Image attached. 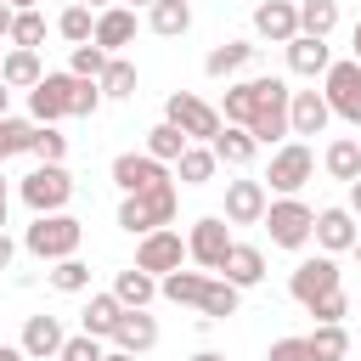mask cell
Returning <instances> with one entry per match:
<instances>
[{
  "label": "cell",
  "instance_id": "e575fe53",
  "mask_svg": "<svg viewBox=\"0 0 361 361\" xmlns=\"http://www.w3.org/2000/svg\"><path fill=\"white\" fill-rule=\"evenodd\" d=\"M186 147H192V141H186V135H180V130L169 124V118L147 130V152H152L158 164H180V152H186Z\"/></svg>",
  "mask_w": 361,
  "mask_h": 361
},
{
  "label": "cell",
  "instance_id": "ac0fdd59",
  "mask_svg": "<svg viewBox=\"0 0 361 361\" xmlns=\"http://www.w3.org/2000/svg\"><path fill=\"white\" fill-rule=\"evenodd\" d=\"M130 39H135V11H130V6H107V11L96 17V45H102L107 56H118Z\"/></svg>",
  "mask_w": 361,
  "mask_h": 361
},
{
  "label": "cell",
  "instance_id": "f5cc1de1",
  "mask_svg": "<svg viewBox=\"0 0 361 361\" xmlns=\"http://www.w3.org/2000/svg\"><path fill=\"white\" fill-rule=\"evenodd\" d=\"M0 237H6V175H0Z\"/></svg>",
  "mask_w": 361,
  "mask_h": 361
},
{
  "label": "cell",
  "instance_id": "9a60e30c",
  "mask_svg": "<svg viewBox=\"0 0 361 361\" xmlns=\"http://www.w3.org/2000/svg\"><path fill=\"white\" fill-rule=\"evenodd\" d=\"M254 34L259 39H276V45L299 39V6L293 0H259L254 6Z\"/></svg>",
  "mask_w": 361,
  "mask_h": 361
},
{
  "label": "cell",
  "instance_id": "30bf717a",
  "mask_svg": "<svg viewBox=\"0 0 361 361\" xmlns=\"http://www.w3.org/2000/svg\"><path fill=\"white\" fill-rule=\"evenodd\" d=\"M344 282H338V265H333V254H316V259H299L293 265V276H288V293L310 310L316 299H327V293H338Z\"/></svg>",
  "mask_w": 361,
  "mask_h": 361
},
{
  "label": "cell",
  "instance_id": "8fae6325",
  "mask_svg": "<svg viewBox=\"0 0 361 361\" xmlns=\"http://www.w3.org/2000/svg\"><path fill=\"white\" fill-rule=\"evenodd\" d=\"M316 175V158H310V147L305 141H288V147H276L271 152V192H282V197H299V186Z\"/></svg>",
  "mask_w": 361,
  "mask_h": 361
},
{
  "label": "cell",
  "instance_id": "d6a6232c",
  "mask_svg": "<svg viewBox=\"0 0 361 361\" xmlns=\"http://www.w3.org/2000/svg\"><path fill=\"white\" fill-rule=\"evenodd\" d=\"M338 28V0H299V34L327 39Z\"/></svg>",
  "mask_w": 361,
  "mask_h": 361
},
{
  "label": "cell",
  "instance_id": "6da1fadb",
  "mask_svg": "<svg viewBox=\"0 0 361 361\" xmlns=\"http://www.w3.org/2000/svg\"><path fill=\"white\" fill-rule=\"evenodd\" d=\"M79 243H85V226L73 220V214H34V226L23 231V248L34 254V259H73L79 254Z\"/></svg>",
  "mask_w": 361,
  "mask_h": 361
},
{
  "label": "cell",
  "instance_id": "52a82bcc",
  "mask_svg": "<svg viewBox=\"0 0 361 361\" xmlns=\"http://www.w3.org/2000/svg\"><path fill=\"white\" fill-rule=\"evenodd\" d=\"M322 96H327V107H333L344 124L361 130V62H355V56H350V62H333V68L322 73Z\"/></svg>",
  "mask_w": 361,
  "mask_h": 361
},
{
  "label": "cell",
  "instance_id": "94428289",
  "mask_svg": "<svg viewBox=\"0 0 361 361\" xmlns=\"http://www.w3.org/2000/svg\"><path fill=\"white\" fill-rule=\"evenodd\" d=\"M79 6H102V11H107V6H113V0H79Z\"/></svg>",
  "mask_w": 361,
  "mask_h": 361
},
{
  "label": "cell",
  "instance_id": "4dcf8cb0",
  "mask_svg": "<svg viewBox=\"0 0 361 361\" xmlns=\"http://www.w3.org/2000/svg\"><path fill=\"white\" fill-rule=\"evenodd\" d=\"M147 28L164 34V39H180V34L192 28V6H186V0H158V6L147 11Z\"/></svg>",
  "mask_w": 361,
  "mask_h": 361
},
{
  "label": "cell",
  "instance_id": "b9f144b4",
  "mask_svg": "<svg viewBox=\"0 0 361 361\" xmlns=\"http://www.w3.org/2000/svg\"><path fill=\"white\" fill-rule=\"evenodd\" d=\"M51 288H56V293H85V288H90V265H85V259H56Z\"/></svg>",
  "mask_w": 361,
  "mask_h": 361
},
{
  "label": "cell",
  "instance_id": "e0dca14e",
  "mask_svg": "<svg viewBox=\"0 0 361 361\" xmlns=\"http://www.w3.org/2000/svg\"><path fill=\"white\" fill-rule=\"evenodd\" d=\"M62 344H68V333H62L56 316H28L23 322V355L28 361H51V355H62Z\"/></svg>",
  "mask_w": 361,
  "mask_h": 361
},
{
  "label": "cell",
  "instance_id": "cb8c5ba5",
  "mask_svg": "<svg viewBox=\"0 0 361 361\" xmlns=\"http://www.w3.org/2000/svg\"><path fill=\"white\" fill-rule=\"evenodd\" d=\"M254 62V45L248 39H226V45H214L209 56H203V73L209 79H231V73H243Z\"/></svg>",
  "mask_w": 361,
  "mask_h": 361
},
{
  "label": "cell",
  "instance_id": "ffe728a7",
  "mask_svg": "<svg viewBox=\"0 0 361 361\" xmlns=\"http://www.w3.org/2000/svg\"><path fill=\"white\" fill-rule=\"evenodd\" d=\"M158 344V322L147 316V310H124V322H118V333H113V350H124V355H147Z\"/></svg>",
  "mask_w": 361,
  "mask_h": 361
},
{
  "label": "cell",
  "instance_id": "bcb514c9",
  "mask_svg": "<svg viewBox=\"0 0 361 361\" xmlns=\"http://www.w3.org/2000/svg\"><path fill=\"white\" fill-rule=\"evenodd\" d=\"M107 350H102V338H90V333H79V338H68L62 344V355L56 361H102Z\"/></svg>",
  "mask_w": 361,
  "mask_h": 361
},
{
  "label": "cell",
  "instance_id": "9f6ffc18",
  "mask_svg": "<svg viewBox=\"0 0 361 361\" xmlns=\"http://www.w3.org/2000/svg\"><path fill=\"white\" fill-rule=\"evenodd\" d=\"M102 361H135V355H124V350H107V355H102Z\"/></svg>",
  "mask_w": 361,
  "mask_h": 361
},
{
  "label": "cell",
  "instance_id": "3957f363",
  "mask_svg": "<svg viewBox=\"0 0 361 361\" xmlns=\"http://www.w3.org/2000/svg\"><path fill=\"white\" fill-rule=\"evenodd\" d=\"M169 220H175V186L135 192V197H124V203H118V226H124L130 237H152V231H164Z\"/></svg>",
  "mask_w": 361,
  "mask_h": 361
},
{
  "label": "cell",
  "instance_id": "be15d7a7",
  "mask_svg": "<svg viewBox=\"0 0 361 361\" xmlns=\"http://www.w3.org/2000/svg\"><path fill=\"white\" fill-rule=\"evenodd\" d=\"M0 62H6V51H0Z\"/></svg>",
  "mask_w": 361,
  "mask_h": 361
},
{
  "label": "cell",
  "instance_id": "7dc6e473",
  "mask_svg": "<svg viewBox=\"0 0 361 361\" xmlns=\"http://www.w3.org/2000/svg\"><path fill=\"white\" fill-rule=\"evenodd\" d=\"M265 361H316V350H310V338H276Z\"/></svg>",
  "mask_w": 361,
  "mask_h": 361
},
{
  "label": "cell",
  "instance_id": "6125c7cd",
  "mask_svg": "<svg viewBox=\"0 0 361 361\" xmlns=\"http://www.w3.org/2000/svg\"><path fill=\"white\" fill-rule=\"evenodd\" d=\"M355 254H361V237H355Z\"/></svg>",
  "mask_w": 361,
  "mask_h": 361
},
{
  "label": "cell",
  "instance_id": "816d5d0a",
  "mask_svg": "<svg viewBox=\"0 0 361 361\" xmlns=\"http://www.w3.org/2000/svg\"><path fill=\"white\" fill-rule=\"evenodd\" d=\"M0 361H28V355H23V344H0Z\"/></svg>",
  "mask_w": 361,
  "mask_h": 361
},
{
  "label": "cell",
  "instance_id": "484cf974",
  "mask_svg": "<svg viewBox=\"0 0 361 361\" xmlns=\"http://www.w3.org/2000/svg\"><path fill=\"white\" fill-rule=\"evenodd\" d=\"M0 79H6V90H34V85L45 79V68H39V51H6V62H0Z\"/></svg>",
  "mask_w": 361,
  "mask_h": 361
},
{
  "label": "cell",
  "instance_id": "680465c9",
  "mask_svg": "<svg viewBox=\"0 0 361 361\" xmlns=\"http://www.w3.org/2000/svg\"><path fill=\"white\" fill-rule=\"evenodd\" d=\"M124 6H130V11H135V6H147V11H152V6H158V0H124Z\"/></svg>",
  "mask_w": 361,
  "mask_h": 361
},
{
  "label": "cell",
  "instance_id": "f1b7e54d",
  "mask_svg": "<svg viewBox=\"0 0 361 361\" xmlns=\"http://www.w3.org/2000/svg\"><path fill=\"white\" fill-rule=\"evenodd\" d=\"M158 293H164L169 305H203V293H209V276H203V271H169V276L158 282Z\"/></svg>",
  "mask_w": 361,
  "mask_h": 361
},
{
  "label": "cell",
  "instance_id": "11a10c76",
  "mask_svg": "<svg viewBox=\"0 0 361 361\" xmlns=\"http://www.w3.org/2000/svg\"><path fill=\"white\" fill-rule=\"evenodd\" d=\"M192 361H226V355H214V350H197V355H192Z\"/></svg>",
  "mask_w": 361,
  "mask_h": 361
},
{
  "label": "cell",
  "instance_id": "d590c367",
  "mask_svg": "<svg viewBox=\"0 0 361 361\" xmlns=\"http://www.w3.org/2000/svg\"><path fill=\"white\" fill-rule=\"evenodd\" d=\"M34 130H39L34 118H11V113H6V118H0V164L17 158V152H28V147H34Z\"/></svg>",
  "mask_w": 361,
  "mask_h": 361
},
{
  "label": "cell",
  "instance_id": "7a4b0ae2",
  "mask_svg": "<svg viewBox=\"0 0 361 361\" xmlns=\"http://www.w3.org/2000/svg\"><path fill=\"white\" fill-rule=\"evenodd\" d=\"M164 118H169L186 141H197V147H209V141L226 130L220 107H209V102H203V96H192V90H175V96L164 102Z\"/></svg>",
  "mask_w": 361,
  "mask_h": 361
},
{
  "label": "cell",
  "instance_id": "f35d334b",
  "mask_svg": "<svg viewBox=\"0 0 361 361\" xmlns=\"http://www.w3.org/2000/svg\"><path fill=\"white\" fill-rule=\"evenodd\" d=\"M107 62H113V56H107V51L90 39V45H73V56H68V73H73V79H102V73H107Z\"/></svg>",
  "mask_w": 361,
  "mask_h": 361
},
{
  "label": "cell",
  "instance_id": "c3c4849f",
  "mask_svg": "<svg viewBox=\"0 0 361 361\" xmlns=\"http://www.w3.org/2000/svg\"><path fill=\"white\" fill-rule=\"evenodd\" d=\"M11 259H17V243H11V237H0V271H11Z\"/></svg>",
  "mask_w": 361,
  "mask_h": 361
},
{
  "label": "cell",
  "instance_id": "7bdbcfd3",
  "mask_svg": "<svg viewBox=\"0 0 361 361\" xmlns=\"http://www.w3.org/2000/svg\"><path fill=\"white\" fill-rule=\"evenodd\" d=\"M45 39V17L39 11H17V23H11V51H34Z\"/></svg>",
  "mask_w": 361,
  "mask_h": 361
},
{
  "label": "cell",
  "instance_id": "f907efd6",
  "mask_svg": "<svg viewBox=\"0 0 361 361\" xmlns=\"http://www.w3.org/2000/svg\"><path fill=\"white\" fill-rule=\"evenodd\" d=\"M344 209H350V214L361 220V180H350V203H344Z\"/></svg>",
  "mask_w": 361,
  "mask_h": 361
},
{
  "label": "cell",
  "instance_id": "74e56055",
  "mask_svg": "<svg viewBox=\"0 0 361 361\" xmlns=\"http://www.w3.org/2000/svg\"><path fill=\"white\" fill-rule=\"evenodd\" d=\"M310 350H316V361H344V355H350V333H344V322L316 327V333H310Z\"/></svg>",
  "mask_w": 361,
  "mask_h": 361
},
{
  "label": "cell",
  "instance_id": "2e32d148",
  "mask_svg": "<svg viewBox=\"0 0 361 361\" xmlns=\"http://www.w3.org/2000/svg\"><path fill=\"white\" fill-rule=\"evenodd\" d=\"M327 118H333V107H327L322 90H293V102H288V130L293 135H322Z\"/></svg>",
  "mask_w": 361,
  "mask_h": 361
},
{
  "label": "cell",
  "instance_id": "9c48e42d",
  "mask_svg": "<svg viewBox=\"0 0 361 361\" xmlns=\"http://www.w3.org/2000/svg\"><path fill=\"white\" fill-rule=\"evenodd\" d=\"M180 259H192V254H186V237L169 231V226L135 243V271H147V276H158V282H164L169 271H180Z\"/></svg>",
  "mask_w": 361,
  "mask_h": 361
},
{
  "label": "cell",
  "instance_id": "7c38bea8",
  "mask_svg": "<svg viewBox=\"0 0 361 361\" xmlns=\"http://www.w3.org/2000/svg\"><path fill=\"white\" fill-rule=\"evenodd\" d=\"M186 254H192L203 271H220L226 254H231V226H226V214H203V220L186 231Z\"/></svg>",
  "mask_w": 361,
  "mask_h": 361
},
{
  "label": "cell",
  "instance_id": "5b68a950",
  "mask_svg": "<svg viewBox=\"0 0 361 361\" xmlns=\"http://www.w3.org/2000/svg\"><path fill=\"white\" fill-rule=\"evenodd\" d=\"M265 231H271V243L276 248H305L310 237H316V209L310 203H299V197H276L271 209H265V220H259Z\"/></svg>",
  "mask_w": 361,
  "mask_h": 361
},
{
  "label": "cell",
  "instance_id": "603a6c76",
  "mask_svg": "<svg viewBox=\"0 0 361 361\" xmlns=\"http://www.w3.org/2000/svg\"><path fill=\"white\" fill-rule=\"evenodd\" d=\"M118 322H124V305H118V293H90V305H85L79 327H85L90 338H113V333H118Z\"/></svg>",
  "mask_w": 361,
  "mask_h": 361
},
{
  "label": "cell",
  "instance_id": "d6986e66",
  "mask_svg": "<svg viewBox=\"0 0 361 361\" xmlns=\"http://www.w3.org/2000/svg\"><path fill=\"white\" fill-rule=\"evenodd\" d=\"M355 214L350 209H322L316 214V243L327 248V254H344V248H355Z\"/></svg>",
  "mask_w": 361,
  "mask_h": 361
},
{
  "label": "cell",
  "instance_id": "f6af8a7d",
  "mask_svg": "<svg viewBox=\"0 0 361 361\" xmlns=\"http://www.w3.org/2000/svg\"><path fill=\"white\" fill-rule=\"evenodd\" d=\"M310 316H316V327H327V322H344V316H350V293L338 288V293L316 299V305H310Z\"/></svg>",
  "mask_w": 361,
  "mask_h": 361
},
{
  "label": "cell",
  "instance_id": "681fc988",
  "mask_svg": "<svg viewBox=\"0 0 361 361\" xmlns=\"http://www.w3.org/2000/svg\"><path fill=\"white\" fill-rule=\"evenodd\" d=\"M11 23H17V11H11V6L0 0V39H11Z\"/></svg>",
  "mask_w": 361,
  "mask_h": 361
},
{
  "label": "cell",
  "instance_id": "8d00e7d4",
  "mask_svg": "<svg viewBox=\"0 0 361 361\" xmlns=\"http://www.w3.org/2000/svg\"><path fill=\"white\" fill-rule=\"evenodd\" d=\"M56 34H62L68 45H90V39H96V17H90V6H68V11L56 17Z\"/></svg>",
  "mask_w": 361,
  "mask_h": 361
},
{
  "label": "cell",
  "instance_id": "db71d44e",
  "mask_svg": "<svg viewBox=\"0 0 361 361\" xmlns=\"http://www.w3.org/2000/svg\"><path fill=\"white\" fill-rule=\"evenodd\" d=\"M6 6H11V11H34L39 0H6Z\"/></svg>",
  "mask_w": 361,
  "mask_h": 361
},
{
  "label": "cell",
  "instance_id": "ab89813d",
  "mask_svg": "<svg viewBox=\"0 0 361 361\" xmlns=\"http://www.w3.org/2000/svg\"><path fill=\"white\" fill-rule=\"evenodd\" d=\"M96 85H102V96H135V62L130 56H113Z\"/></svg>",
  "mask_w": 361,
  "mask_h": 361
},
{
  "label": "cell",
  "instance_id": "ee69618b",
  "mask_svg": "<svg viewBox=\"0 0 361 361\" xmlns=\"http://www.w3.org/2000/svg\"><path fill=\"white\" fill-rule=\"evenodd\" d=\"M96 107H102V85L96 79H73V113L68 118H90Z\"/></svg>",
  "mask_w": 361,
  "mask_h": 361
},
{
  "label": "cell",
  "instance_id": "d4e9b609",
  "mask_svg": "<svg viewBox=\"0 0 361 361\" xmlns=\"http://www.w3.org/2000/svg\"><path fill=\"white\" fill-rule=\"evenodd\" d=\"M209 147H214V158H220V164H231V169L254 164V152H259V141H254V135H248L243 124H226V130H220V135H214Z\"/></svg>",
  "mask_w": 361,
  "mask_h": 361
},
{
  "label": "cell",
  "instance_id": "91938a15",
  "mask_svg": "<svg viewBox=\"0 0 361 361\" xmlns=\"http://www.w3.org/2000/svg\"><path fill=\"white\" fill-rule=\"evenodd\" d=\"M6 96H11V90H6V79H0V118H6Z\"/></svg>",
  "mask_w": 361,
  "mask_h": 361
},
{
  "label": "cell",
  "instance_id": "e7e4bbea",
  "mask_svg": "<svg viewBox=\"0 0 361 361\" xmlns=\"http://www.w3.org/2000/svg\"><path fill=\"white\" fill-rule=\"evenodd\" d=\"M355 141H361V135H355Z\"/></svg>",
  "mask_w": 361,
  "mask_h": 361
},
{
  "label": "cell",
  "instance_id": "83f0119b",
  "mask_svg": "<svg viewBox=\"0 0 361 361\" xmlns=\"http://www.w3.org/2000/svg\"><path fill=\"white\" fill-rule=\"evenodd\" d=\"M113 293H118V305H124V310H147V305H152V293H158V276H147V271H135V265H130V271H118V276H113Z\"/></svg>",
  "mask_w": 361,
  "mask_h": 361
},
{
  "label": "cell",
  "instance_id": "4316f807",
  "mask_svg": "<svg viewBox=\"0 0 361 361\" xmlns=\"http://www.w3.org/2000/svg\"><path fill=\"white\" fill-rule=\"evenodd\" d=\"M254 107H259V79H243V85H226V102H220V118L226 124H254Z\"/></svg>",
  "mask_w": 361,
  "mask_h": 361
},
{
  "label": "cell",
  "instance_id": "1f68e13d",
  "mask_svg": "<svg viewBox=\"0 0 361 361\" xmlns=\"http://www.w3.org/2000/svg\"><path fill=\"white\" fill-rule=\"evenodd\" d=\"M214 169H220L214 147H197V141H192V147L180 152V164H175V175H180L186 186H209V180H214Z\"/></svg>",
  "mask_w": 361,
  "mask_h": 361
},
{
  "label": "cell",
  "instance_id": "8992f818",
  "mask_svg": "<svg viewBox=\"0 0 361 361\" xmlns=\"http://www.w3.org/2000/svg\"><path fill=\"white\" fill-rule=\"evenodd\" d=\"M68 197H73V175H68L62 164H34V169L23 175V203H28L34 214H62Z\"/></svg>",
  "mask_w": 361,
  "mask_h": 361
},
{
  "label": "cell",
  "instance_id": "7402d4cb",
  "mask_svg": "<svg viewBox=\"0 0 361 361\" xmlns=\"http://www.w3.org/2000/svg\"><path fill=\"white\" fill-rule=\"evenodd\" d=\"M220 276H226L231 288H254V282L265 276V254H259L254 243H231V254H226Z\"/></svg>",
  "mask_w": 361,
  "mask_h": 361
},
{
  "label": "cell",
  "instance_id": "60d3db41",
  "mask_svg": "<svg viewBox=\"0 0 361 361\" xmlns=\"http://www.w3.org/2000/svg\"><path fill=\"white\" fill-rule=\"evenodd\" d=\"M28 152H34L39 164H62V158H68V135H62L56 124H39V130H34V147H28Z\"/></svg>",
  "mask_w": 361,
  "mask_h": 361
},
{
  "label": "cell",
  "instance_id": "277c9868",
  "mask_svg": "<svg viewBox=\"0 0 361 361\" xmlns=\"http://www.w3.org/2000/svg\"><path fill=\"white\" fill-rule=\"evenodd\" d=\"M288 102H293V90H288L282 79L259 73V107H254V124H248V135H254L259 147H271V141L293 135V130H288Z\"/></svg>",
  "mask_w": 361,
  "mask_h": 361
},
{
  "label": "cell",
  "instance_id": "836d02e7",
  "mask_svg": "<svg viewBox=\"0 0 361 361\" xmlns=\"http://www.w3.org/2000/svg\"><path fill=\"white\" fill-rule=\"evenodd\" d=\"M237 299H243V288H231L226 276H209V293H203V322H226V316H237Z\"/></svg>",
  "mask_w": 361,
  "mask_h": 361
},
{
  "label": "cell",
  "instance_id": "6f0895ef",
  "mask_svg": "<svg viewBox=\"0 0 361 361\" xmlns=\"http://www.w3.org/2000/svg\"><path fill=\"white\" fill-rule=\"evenodd\" d=\"M350 45H355V62H361V23H355V34H350Z\"/></svg>",
  "mask_w": 361,
  "mask_h": 361
},
{
  "label": "cell",
  "instance_id": "f546056e",
  "mask_svg": "<svg viewBox=\"0 0 361 361\" xmlns=\"http://www.w3.org/2000/svg\"><path fill=\"white\" fill-rule=\"evenodd\" d=\"M322 164H327V175H333V180H344V186H350V180H361V141H355V135H338V141L327 147V158H322Z\"/></svg>",
  "mask_w": 361,
  "mask_h": 361
},
{
  "label": "cell",
  "instance_id": "44dd1931",
  "mask_svg": "<svg viewBox=\"0 0 361 361\" xmlns=\"http://www.w3.org/2000/svg\"><path fill=\"white\" fill-rule=\"evenodd\" d=\"M288 68H293L299 79H316V73H327V68H333V51H327V39H310V34L288 39Z\"/></svg>",
  "mask_w": 361,
  "mask_h": 361
},
{
  "label": "cell",
  "instance_id": "5bb4252c",
  "mask_svg": "<svg viewBox=\"0 0 361 361\" xmlns=\"http://www.w3.org/2000/svg\"><path fill=\"white\" fill-rule=\"evenodd\" d=\"M265 209V180H226V226H259Z\"/></svg>",
  "mask_w": 361,
  "mask_h": 361
},
{
  "label": "cell",
  "instance_id": "4fadbf2b",
  "mask_svg": "<svg viewBox=\"0 0 361 361\" xmlns=\"http://www.w3.org/2000/svg\"><path fill=\"white\" fill-rule=\"evenodd\" d=\"M73 113V73H45L34 90H28V118L34 124H56Z\"/></svg>",
  "mask_w": 361,
  "mask_h": 361
},
{
  "label": "cell",
  "instance_id": "ba28073f",
  "mask_svg": "<svg viewBox=\"0 0 361 361\" xmlns=\"http://www.w3.org/2000/svg\"><path fill=\"white\" fill-rule=\"evenodd\" d=\"M113 186L124 197H135V192H158V186H175V180H169V169L152 152H118L113 158Z\"/></svg>",
  "mask_w": 361,
  "mask_h": 361
}]
</instances>
